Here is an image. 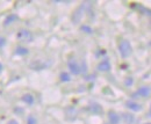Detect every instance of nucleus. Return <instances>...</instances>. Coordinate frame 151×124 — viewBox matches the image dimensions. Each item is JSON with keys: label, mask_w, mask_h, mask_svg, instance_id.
<instances>
[{"label": "nucleus", "mask_w": 151, "mask_h": 124, "mask_svg": "<svg viewBox=\"0 0 151 124\" xmlns=\"http://www.w3.org/2000/svg\"><path fill=\"white\" fill-rule=\"evenodd\" d=\"M119 50H120V53H121V56H122L123 58L129 57L132 52V48L128 41H122V42L119 44Z\"/></svg>", "instance_id": "f257e3e1"}, {"label": "nucleus", "mask_w": 151, "mask_h": 124, "mask_svg": "<svg viewBox=\"0 0 151 124\" xmlns=\"http://www.w3.org/2000/svg\"><path fill=\"white\" fill-rule=\"evenodd\" d=\"M18 38L22 42H30L33 39V35L29 30L27 29H21L19 33H18Z\"/></svg>", "instance_id": "f03ea898"}, {"label": "nucleus", "mask_w": 151, "mask_h": 124, "mask_svg": "<svg viewBox=\"0 0 151 124\" xmlns=\"http://www.w3.org/2000/svg\"><path fill=\"white\" fill-rule=\"evenodd\" d=\"M150 88L149 87H142V88H139L132 96L135 97V96H143V97H145V96H148L149 94H150Z\"/></svg>", "instance_id": "7ed1b4c3"}, {"label": "nucleus", "mask_w": 151, "mask_h": 124, "mask_svg": "<svg viewBox=\"0 0 151 124\" xmlns=\"http://www.w3.org/2000/svg\"><path fill=\"white\" fill-rule=\"evenodd\" d=\"M69 69L71 70V72L73 74H78L80 72V67H79V65H78V63L76 60H70L69 62Z\"/></svg>", "instance_id": "20e7f679"}, {"label": "nucleus", "mask_w": 151, "mask_h": 124, "mask_svg": "<svg viewBox=\"0 0 151 124\" xmlns=\"http://www.w3.org/2000/svg\"><path fill=\"white\" fill-rule=\"evenodd\" d=\"M98 70L101 72H106V71H109L111 70V64L108 60H102L99 65H98Z\"/></svg>", "instance_id": "39448f33"}, {"label": "nucleus", "mask_w": 151, "mask_h": 124, "mask_svg": "<svg viewBox=\"0 0 151 124\" xmlns=\"http://www.w3.org/2000/svg\"><path fill=\"white\" fill-rule=\"evenodd\" d=\"M45 66H47V64H44L43 62H40V60H35V62H33L30 64V67L34 69V70H42Z\"/></svg>", "instance_id": "423d86ee"}, {"label": "nucleus", "mask_w": 151, "mask_h": 124, "mask_svg": "<svg viewBox=\"0 0 151 124\" xmlns=\"http://www.w3.org/2000/svg\"><path fill=\"white\" fill-rule=\"evenodd\" d=\"M22 101L26 102L27 105H33L34 103V96L32 94H24L22 96Z\"/></svg>", "instance_id": "0eeeda50"}, {"label": "nucleus", "mask_w": 151, "mask_h": 124, "mask_svg": "<svg viewBox=\"0 0 151 124\" xmlns=\"http://www.w3.org/2000/svg\"><path fill=\"white\" fill-rule=\"evenodd\" d=\"M109 121L112 124H117L119 123V116L114 113V111H111L109 113Z\"/></svg>", "instance_id": "6e6552de"}, {"label": "nucleus", "mask_w": 151, "mask_h": 124, "mask_svg": "<svg viewBox=\"0 0 151 124\" xmlns=\"http://www.w3.org/2000/svg\"><path fill=\"white\" fill-rule=\"evenodd\" d=\"M127 106L129 107L130 109H132V110H139L141 108H139V105H137V103H134V102H127Z\"/></svg>", "instance_id": "1a4fd4ad"}, {"label": "nucleus", "mask_w": 151, "mask_h": 124, "mask_svg": "<svg viewBox=\"0 0 151 124\" xmlns=\"http://www.w3.org/2000/svg\"><path fill=\"white\" fill-rule=\"evenodd\" d=\"M17 53H18V54H27V53H28V50L24 49V48H18V49H17Z\"/></svg>", "instance_id": "9d476101"}, {"label": "nucleus", "mask_w": 151, "mask_h": 124, "mask_svg": "<svg viewBox=\"0 0 151 124\" xmlns=\"http://www.w3.org/2000/svg\"><path fill=\"white\" fill-rule=\"evenodd\" d=\"M60 78H62L63 81H69V80H70V75H69L68 73H65V72L60 74Z\"/></svg>", "instance_id": "9b49d317"}, {"label": "nucleus", "mask_w": 151, "mask_h": 124, "mask_svg": "<svg viewBox=\"0 0 151 124\" xmlns=\"http://www.w3.org/2000/svg\"><path fill=\"white\" fill-rule=\"evenodd\" d=\"M14 20H17V16L15 15H11V16H8L7 20L5 21V24H9V22L11 21H14Z\"/></svg>", "instance_id": "f8f14e48"}, {"label": "nucleus", "mask_w": 151, "mask_h": 124, "mask_svg": "<svg viewBox=\"0 0 151 124\" xmlns=\"http://www.w3.org/2000/svg\"><path fill=\"white\" fill-rule=\"evenodd\" d=\"M35 123H36V121H35V118L30 116V117L28 118V124H35Z\"/></svg>", "instance_id": "ddd939ff"}, {"label": "nucleus", "mask_w": 151, "mask_h": 124, "mask_svg": "<svg viewBox=\"0 0 151 124\" xmlns=\"http://www.w3.org/2000/svg\"><path fill=\"white\" fill-rule=\"evenodd\" d=\"M5 45V38L4 37H0V48Z\"/></svg>", "instance_id": "4468645a"}, {"label": "nucleus", "mask_w": 151, "mask_h": 124, "mask_svg": "<svg viewBox=\"0 0 151 124\" xmlns=\"http://www.w3.org/2000/svg\"><path fill=\"white\" fill-rule=\"evenodd\" d=\"M8 124H18V122L13 120V121H9V123H8Z\"/></svg>", "instance_id": "2eb2a0df"}, {"label": "nucleus", "mask_w": 151, "mask_h": 124, "mask_svg": "<svg viewBox=\"0 0 151 124\" xmlns=\"http://www.w3.org/2000/svg\"><path fill=\"white\" fill-rule=\"evenodd\" d=\"M1 71H2V65L0 64V73H1Z\"/></svg>", "instance_id": "dca6fc26"}]
</instances>
